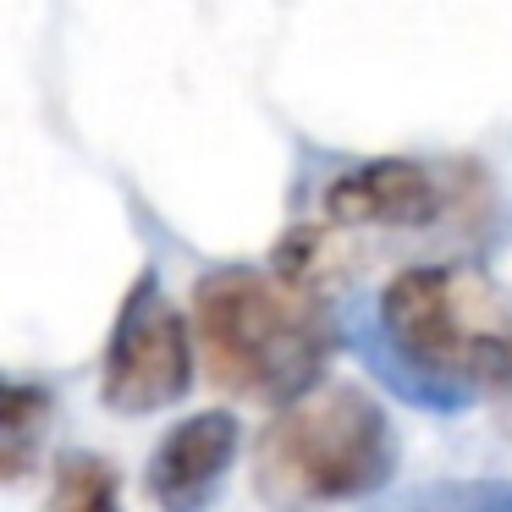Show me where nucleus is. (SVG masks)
I'll return each mask as SVG.
<instances>
[{"instance_id": "f257e3e1", "label": "nucleus", "mask_w": 512, "mask_h": 512, "mask_svg": "<svg viewBox=\"0 0 512 512\" xmlns=\"http://www.w3.org/2000/svg\"><path fill=\"white\" fill-rule=\"evenodd\" d=\"M380 331L402 358L397 391L463 408L512 386V292L479 265H408L380 292Z\"/></svg>"}, {"instance_id": "f03ea898", "label": "nucleus", "mask_w": 512, "mask_h": 512, "mask_svg": "<svg viewBox=\"0 0 512 512\" xmlns=\"http://www.w3.org/2000/svg\"><path fill=\"white\" fill-rule=\"evenodd\" d=\"M188 331L199 336L215 386L276 408L309 391L336 353V320L325 314V298L254 265L204 270Z\"/></svg>"}, {"instance_id": "7ed1b4c3", "label": "nucleus", "mask_w": 512, "mask_h": 512, "mask_svg": "<svg viewBox=\"0 0 512 512\" xmlns=\"http://www.w3.org/2000/svg\"><path fill=\"white\" fill-rule=\"evenodd\" d=\"M397 474L391 413L353 380H314L254 435V490L270 512L375 501Z\"/></svg>"}, {"instance_id": "20e7f679", "label": "nucleus", "mask_w": 512, "mask_h": 512, "mask_svg": "<svg viewBox=\"0 0 512 512\" xmlns=\"http://www.w3.org/2000/svg\"><path fill=\"white\" fill-rule=\"evenodd\" d=\"M490 210V177L474 160L375 155L336 171L320 193V221L342 232H435Z\"/></svg>"}, {"instance_id": "39448f33", "label": "nucleus", "mask_w": 512, "mask_h": 512, "mask_svg": "<svg viewBox=\"0 0 512 512\" xmlns=\"http://www.w3.org/2000/svg\"><path fill=\"white\" fill-rule=\"evenodd\" d=\"M193 386V331L188 314L171 303V292L160 287L155 270L127 287L122 309L105 336L100 358V397L111 413L144 419L171 402H182Z\"/></svg>"}, {"instance_id": "423d86ee", "label": "nucleus", "mask_w": 512, "mask_h": 512, "mask_svg": "<svg viewBox=\"0 0 512 512\" xmlns=\"http://www.w3.org/2000/svg\"><path fill=\"white\" fill-rule=\"evenodd\" d=\"M237 446H243V435H237V419L226 408L177 419L144 463V490L155 512H210L215 496L226 490Z\"/></svg>"}, {"instance_id": "0eeeda50", "label": "nucleus", "mask_w": 512, "mask_h": 512, "mask_svg": "<svg viewBox=\"0 0 512 512\" xmlns=\"http://www.w3.org/2000/svg\"><path fill=\"white\" fill-rule=\"evenodd\" d=\"M56 424V397L39 380L0 375V485H23L39 468Z\"/></svg>"}, {"instance_id": "6e6552de", "label": "nucleus", "mask_w": 512, "mask_h": 512, "mask_svg": "<svg viewBox=\"0 0 512 512\" xmlns=\"http://www.w3.org/2000/svg\"><path fill=\"white\" fill-rule=\"evenodd\" d=\"M45 512H122V474L100 452H61L50 463Z\"/></svg>"}, {"instance_id": "1a4fd4ad", "label": "nucleus", "mask_w": 512, "mask_h": 512, "mask_svg": "<svg viewBox=\"0 0 512 512\" xmlns=\"http://www.w3.org/2000/svg\"><path fill=\"white\" fill-rule=\"evenodd\" d=\"M364 512H512V479H424Z\"/></svg>"}, {"instance_id": "9d476101", "label": "nucleus", "mask_w": 512, "mask_h": 512, "mask_svg": "<svg viewBox=\"0 0 512 512\" xmlns=\"http://www.w3.org/2000/svg\"><path fill=\"white\" fill-rule=\"evenodd\" d=\"M496 424H501V435H507V441H512V386H507V391H501V397H496Z\"/></svg>"}]
</instances>
